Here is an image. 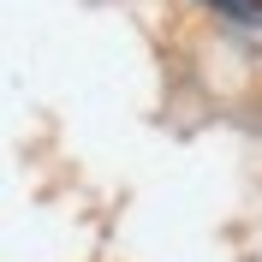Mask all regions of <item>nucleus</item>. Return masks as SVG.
<instances>
[{
  "mask_svg": "<svg viewBox=\"0 0 262 262\" xmlns=\"http://www.w3.org/2000/svg\"><path fill=\"white\" fill-rule=\"evenodd\" d=\"M209 6H221V12L245 18V24H262V0H209Z\"/></svg>",
  "mask_w": 262,
  "mask_h": 262,
  "instance_id": "1",
  "label": "nucleus"
}]
</instances>
